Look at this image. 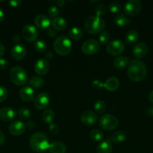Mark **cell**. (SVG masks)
Returning <instances> with one entry per match:
<instances>
[{
    "label": "cell",
    "instance_id": "39",
    "mask_svg": "<svg viewBox=\"0 0 153 153\" xmlns=\"http://www.w3.org/2000/svg\"><path fill=\"white\" fill-rule=\"evenodd\" d=\"M8 96L7 88L3 86H0V102L4 101Z\"/></svg>",
    "mask_w": 153,
    "mask_h": 153
},
{
    "label": "cell",
    "instance_id": "5",
    "mask_svg": "<svg viewBox=\"0 0 153 153\" xmlns=\"http://www.w3.org/2000/svg\"><path fill=\"white\" fill-rule=\"evenodd\" d=\"M9 77L14 85L18 86L24 85L28 80V76L22 67H14L10 70Z\"/></svg>",
    "mask_w": 153,
    "mask_h": 153
},
{
    "label": "cell",
    "instance_id": "32",
    "mask_svg": "<svg viewBox=\"0 0 153 153\" xmlns=\"http://www.w3.org/2000/svg\"><path fill=\"white\" fill-rule=\"evenodd\" d=\"M34 49H35L37 52H44L46 50L47 46H46V43H45L44 40H36V41H34Z\"/></svg>",
    "mask_w": 153,
    "mask_h": 153
},
{
    "label": "cell",
    "instance_id": "19",
    "mask_svg": "<svg viewBox=\"0 0 153 153\" xmlns=\"http://www.w3.org/2000/svg\"><path fill=\"white\" fill-rule=\"evenodd\" d=\"M34 24L36 26L41 30L48 29L50 25V20L49 18L44 14H39L34 18Z\"/></svg>",
    "mask_w": 153,
    "mask_h": 153
},
{
    "label": "cell",
    "instance_id": "41",
    "mask_svg": "<svg viewBox=\"0 0 153 153\" xmlns=\"http://www.w3.org/2000/svg\"><path fill=\"white\" fill-rule=\"evenodd\" d=\"M8 67V61L5 58H0V69L2 70H5Z\"/></svg>",
    "mask_w": 153,
    "mask_h": 153
},
{
    "label": "cell",
    "instance_id": "37",
    "mask_svg": "<svg viewBox=\"0 0 153 153\" xmlns=\"http://www.w3.org/2000/svg\"><path fill=\"white\" fill-rule=\"evenodd\" d=\"M106 6L104 4H99L98 5H96L95 8H94V12H95V16H99L100 17L101 16H103L104 14H105L106 13Z\"/></svg>",
    "mask_w": 153,
    "mask_h": 153
},
{
    "label": "cell",
    "instance_id": "38",
    "mask_svg": "<svg viewBox=\"0 0 153 153\" xmlns=\"http://www.w3.org/2000/svg\"><path fill=\"white\" fill-rule=\"evenodd\" d=\"M48 14L51 18H53V19L58 17V14H59V9L56 6H51L48 9Z\"/></svg>",
    "mask_w": 153,
    "mask_h": 153
},
{
    "label": "cell",
    "instance_id": "47",
    "mask_svg": "<svg viewBox=\"0 0 153 153\" xmlns=\"http://www.w3.org/2000/svg\"><path fill=\"white\" fill-rule=\"evenodd\" d=\"M4 141H5V136L2 131H0V146L4 144Z\"/></svg>",
    "mask_w": 153,
    "mask_h": 153
},
{
    "label": "cell",
    "instance_id": "10",
    "mask_svg": "<svg viewBox=\"0 0 153 153\" xmlns=\"http://www.w3.org/2000/svg\"><path fill=\"white\" fill-rule=\"evenodd\" d=\"M22 36L28 42L36 41L38 37V31L34 25L28 24L22 28Z\"/></svg>",
    "mask_w": 153,
    "mask_h": 153
},
{
    "label": "cell",
    "instance_id": "24",
    "mask_svg": "<svg viewBox=\"0 0 153 153\" xmlns=\"http://www.w3.org/2000/svg\"><path fill=\"white\" fill-rule=\"evenodd\" d=\"M130 22H131V20L123 13H118L114 18V23L117 26H126V25H130Z\"/></svg>",
    "mask_w": 153,
    "mask_h": 153
},
{
    "label": "cell",
    "instance_id": "48",
    "mask_svg": "<svg viewBox=\"0 0 153 153\" xmlns=\"http://www.w3.org/2000/svg\"><path fill=\"white\" fill-rule=\"evenodd\" d=\"M12 40H13L14 43L18 44V43L20 41V37L18 34H15V35H14L13 37H12Z\"/></svg>",
    "mask_w": 153,
    "mask_h": 153
},
{
    "label": "cell",
    "instance_id": "25",
    "mask_svg": "<svg viewBox=\"0 0 153 153\" xmlns=\"http://www.w3.org/2000/svg\"><path fill=\"white\" fill-rule=\"evenodd\" d=\"M109 139L111 140V142H113L114 143H116V144H119V143H122L125 140L126 134L124 133V131L120 130V131H117L114 132L110 137Z\"/></svg>",
    "mask_w": 153,
    "mask_h": 153
},
{
    "label": "cell",
    "instance_id": "7",
    "mask_svg": "<svg viewBox=\"0 0 153 153\" xmlns=\"http://www.w3.org/2000/svg\"><path fill=\"white\" fill-rule=\"evenodd\" d=\"M106 50L109 55L116 56L122 53L124 50V43L121 40H113L106 45Z\"/></svg>",
    "mask_w": 153,
    "mask_h": 153
},
{
    "label": "cell",
    "instance_id": "45",
    "mask_svg": "<svg viewBox=\"0 0 153 153\" xmlns=\"http://www.w3.org/2000/svg\"><path fill=\"white\" fill-rule=\"evenodd\" d=\"M35 127V123L33 120H28L26 123V128H28V129H32Z\"/></svg>",
    "mask_w": 153,
    "mask_h": 153
},
{
    "label": "cell",
    "instance_id": "16",
    "mask_svg": "<svg viewBox=\"0 0 153 153\" xmlns=\"http://www.w3.org/2000/svg\"><path fill=\"white\" fill-rule=\"evenodd\" d=\"M148 50V46L145 43L140 42V43H136L134 46V47L133 55L136 58L140 59V58H144L147 55Z\"/></svg>",
    "mask_w": 153,
    "mask_h": 153
},
{
    "label": "cell",
    "instance_id": "9",
    "mask_svg": "<svg viewBox=\"0 0 153 153\" xmlns=\"http://www.w3.org/2000/svg\"><path fill=\"white\" fill-rule=\"evenodd\" d=\"M100 50V44L94 39H88L86 40L82 45V52L85 55H94Z\"/></svg>",
    "mask_w": 153,
    "mask_h": 153
},
{
    "label": "cell",
    "instance_id": "20",
    "mask_svg": "<svg viewBox=\"0 0 153 153\" xmlns=\"http://www.w3.org/2000/svg\"><path fill=\"white\" fill-rule=\"evenodd\" d=\"M49 151L50 153H65L66 146L61 141L56 140L50 143Z\"/></svg>",
    "mask_w": 153,
    "mask_h": 153
},
{
    "label": "cell",
    "instance_id": "53",
    "mask_svg": "<svg viewBox=\"0 0 153 153\" xmlns=\"http://www.w3.org/2000/svg\"><path fill=\"white\" fill-rule=\"evenodd\" d=\"M4 18V12L2 9H0V22H2L3 21Z\"/></svg>",
    "mask_w": 153,
    "mask_h": 153
},
{
    "label": "cell",
    "instance_id": "28",
    "mask_svg": "<svg viewBox=\"0 0 153 153\" xmlns=\"http://www.w3.org/2000/svg\"><path fill=\"white\" fill-rule=\"evenodd\" d=\"M42 120L45 123H50L52 122V120L55 118V114L52 109H46L42 113Z\"/></svg>",
    "mask_w": 153,
    "mask_h": 153
},
{
    "label": "cell",
    "instance_id": "3",
    "mask_svg": "<svg viewBox=\"0 0 153 153\" xmlns=\"http://www.w3.org/2000/svg\"><path fill=\"white\" fill-rule=\"evenodd\" d=\"M86 31L91 34H97L100 33L105 28V22L103 19L97 16H89L86 19L84 22Z\"/></svg>",
    "mask_w": 153,
    "mask_h": 153
},
{
    "label": "cell",
    "instance_id": "50",
    "mask_svg": "<svg viewBox=\"0 0 153 153\" xmlns=\"http://www.w3.org/2000/svg\"><path fill=\"white\" fill-rule=\"evenodd\" d=\"M146 114L148 117H153V108H148L146 110Z\"/></svg>",
    "mask_w": 153,
    "mask_h": 153
},
{
    "label": "cell",
    "instance_id": "13",
    "mask_svg": "<svg viewBox=\"0 0 153 153\" xmlns=\"http://www.w3.org/2000/svg\"><path fill=\"white\" fill-rule=\"evenodd\" d=\"M80 120L86 126H92L97 122L98 116L92 111H86L80 115Z\"/></svg>",
    "mask_w": 153,
    "mask_h": 153
},
{
    "label": "cell",
    "instance_id": "22",
    "mask_svg": "<svg viewBox=\"0 0 153 153\" xmlns=\"http://www.w3.org/2000/svg\"><path fill=\"white\" fill-rule=\"evenodd\" d=\"M112 151V142L109 138L99 143L97 146L98 153H111Z\"/></svg>",
    "mask_w": 153,
    "mask_h": 153
},
{
    "label": "cell",
    "instance_id": "23",
    "mask_svg": "<svg viewBox=\"0 0 153 153\" xmlns=\"http://www.w3.org/2000/svg\"><path fill=\"white\" fill-rule=\"evenodd\" d=\"M119 87V80L116 77H110L104 84V88L108 91H115Z\"/></svg>",
    "mask_w": 153,
    "mask_h": 153
},
{
    "label": "cell",
    "instance_id": "44",
    "mask_svg": "<svg viewBox=\"0 0 153 153\" xmlns=\"http://www.w3.org/2000/svg\"><path fill=\"white\" fill-rule=\"evenodd\" d=\"M8 3L10 6L16 7L22 4V1H20V0H12V1H8Z\"/></svg>",
    "mask_w": 153,
    "mask_h": 153
},
{
    "label": "cell",
    "instance_id": "29",
    "mask_svg": "<svg viewBox=\"0 0 153 153\" xmlns=\"http://www.w3.org/2000/svg\"><path fill=\"white\" fill-rule=\"evenodd\" d=\"M68 35L70 38L74 40H79L82 37L83 32H82V30L79 27H73L68 31Z\"/></svg>",
    "mask_w": 153,
    "mask_h": 153
},
{
    "label": "cell",
    "instance_id": "46",
    "mask_svg": "<svg viewBox=\"0 0 153 153\" xmlns=\"http://www.w3.org/2000/svg\"><path fill=\"white\" fill-rule=\"evenodd\" d=\"M44 59H46V61H51V60L53 58V53L52 52H47L44 55Z\"/></svg>",
    "mask_w": 153,
    "mask_h": 153
},
{
    "label": "cell",
    "instance_id": "27",
    "mask_svg": "<svg viewBox=\"0 0 153 153\" xmlns=\"http://www.w3.org/2000/svg\"><path fill=\"white\" fill-rule=\"evenodd\" d=\"M139 38V33L136 30H130L126 34L125 42L128 44L136 42Z\"/></svg>",
    "mask_w": 153,
    "mask_h": 153
},
{
    "label": "cell",
    "instance_id": "49",
    "mask_svg": "<svg viewBox=\"0 0 153 153\" xmlns=\"http://www.w3.org/2000/svg\"><path fill=\"white\" fill-rule=\"evenodd\" d=\"M4 52H5V48H4V46L2 44V43H0V58L2 57V55L4 54Z\"/></svg>",
    "mask_w": 153,
    "mask_h": 153
},
{
    "label": "cell",
    "instance_id": "6",
    "mask_svg": "<svg viewBox=\"0 0 153 153\" xmlns=\"http://www.w3.org/2000/svg\"><path fill=\"white\" fill-rule=\"evenodd\" d=\"M99 125L103 129L106 131H112L117 128L118 125V120L113 115L104 114L100 117L99 120Z\"/></svg>",
    "mask_w": 153,
    "mask_h": 153
},
{
    "label": "cell",
    "instance_id": "11",
    "mask_svg": "<svg viewBox=\"0 0 153 153\" xmlns=\"http://www.w3.org/2000/svg\"><path fill=\"white\" fill-rule=\"evenodd\" d=\"M49 62L44 58L37 60L34 64V72L39 76H44L49 71Z\"/></svg>",
    "mask_w": 153,
    "mask_h": 153
},
{
    "label": "cell",
    "instance_id": "35",
    "mask_svg": "<svg viewBox=\"0 0 153 153\" xmlns=\"http://www.w3.org/2000/svg\"><path fill=\"white\" fill-rule=\"evenodd\" d=\"M98 40L102 44L108 43L110 40V34L108 31H102L99 35Z\"/></svg>",
    "mask_w": 153,
    "mask_h": 153
},
{
    "label": "cell",
    "instance_id": "51",
    "mask_svg": "<svg viewBox=\"0 0 153 153\" xmlns=\"http://www.w3.org/2000/svg\"><path fill=\"white\" fill-rule=\"evenodd\" d=\"M56 4L59 7H64V4H65V1H62V0H58V1H56Z\"/></svg>",
    "mask_w": 153,
    "mask_h": 153
},
{
    "label": "cell",
    "instance_id": "42",
    "mask_svg": "<svg viewBox=\"0 0 153 153\" xmlns=\"http://www.w3.org/2000/svg\"><path fill=\"white\" fill-rule=\"evenodd\" d=\"M47 34L50 37L52 38L57 35V31L53 28H49L47 29Z\"/></svg>",
    "mask_w": 153,
    "mask_h": 153
},
{
    "label": "cell",
    "instance_id": "34",
    "mask_svg": "<svg viewBox=\"0 0 153 153\" xmlns=\"http://www.w3.org/2000/svg\"><path fill=\"white\" fill-rule=\"evenodd\" d=\"M89 137L94 141H99L101 139H103L104 134L99 129H94L90 132Z\"/></svg>",
    "mask_w": 153,
    "mask_h": 153
},
{
    "label": "cell",
    "instance_id": "12",
    "mask_svg": "<svg viewBox=\"0 0 153 153\" xmlns=\"http://www.w3.org/2000/svg\"><path fill=\"white\" fill-rule=\"evenodd\" d=\"M50 104V97L46 93H40L36 96L34 105L38 109L42 110L48 107Z\"/></svg>",
    "mask_w": 153,
    "mask_h": 153
},
{
    "label": "cell",
    "instance_id": "52",
    "mask_svg": "<svg viewBox=\"0 0 153 153\" xmlns=\"http://www.w3.org/2000/svg\"><path fill=\"white\" fill-rule=\"evenodd\" d=\"M148 100H149L150 102L153 104V91H152L148 94Z\"/></svg>",
    "mask_w": 153,
    "mask_h": 153
},
{
    "label": "cell",
    "instance_id": "2",
    "mask_svg": "<svg viewBox=\"0 0 153 153\" xmlns=\"http://www.w3.org/2000/svg\"><path fill=\"white\" fill-rule=\"evenodd\" d=\"M29 146L33 151L41 152L49 149L50 142L47 136L42 132H36L29 139Z\"/></svg>",
    "mask_w": 153,
    "mask_h": 153
},
{
    "label": "cell",
    "instance_id": "15",
    "mask_svg": "<svg viewBox=\"0 0 153 153\" xmlns=\"http://www.w3.org/2000/svg\"><path fill=\"white\" fill-rule=\"evenodd\" d=\"M26 124L22 121L16 120L14 121L9 126V131L11 134L14 136H20L25 132Z\"/></svg>",
    "mask_w": 153,
    "mask_h": 153
},
{
    "label": "cell",
    "instance_id": "21",
    "mask_svg": "<svg viewBox=\"0 0 153 153\" xmlns=\"http://www.w3.org/2000/svg\"><path fill=\"white\" fill-rule=\"evenodd\" d=\"M52 25V28L56 30V31H63L67 28V21L64 18L62 17V16H58L56 18L52 19V22H51Z\"/></svg>",
    "mask_w": 153,
    "mask_h": 153
},
{
    "label": "cell",
    "instance_id": "26",
    "mask_svg": "<svg viewBox=\"0 0 153 153\" xmlns=\"http://www.w3.org/2000/svg\"><path fill=\"white\" fill-rule=\"evenodd\" d=\"M129 63H130V61H129L128 58L124 56H121L118 57V58H116L114 60L113 65L117 69H123L127 67V66H128Z\"/></svg>",
    "mask_w": 153,
    "mask_h": 153
},
{
    "label": "cell",
    "instance_id": "43",
    "mask_svg": "<svg viewBox=\"0 0 153 153\" xmlns=\"http://www.w3.org/2000/svg\"><path fill=\"white\" fill-rule=\"evenodd\" d=\"M92 87L96 89H101L102 88H104V84H102L99 81L95 80L92 82Z\"/></svg>",
    "mask_w": 153,
    "mask_h": 153
},
{
    "label": "cell",
    "instance_id": "36",
    "mask_svg": "<svg viewBox=\"0 0 153 153\" xmlns=\"http://www.w3.org/2000/svg\"><path fill=\"white\" fill-rule=\"evenodd\" d=\"M122 8V5L120 3L117 1H112L108 5V9L111 13H117Z\"/></svg>",
    "mask_w": 153,
    "mask_h": 153
},
{
    "label": "cell",
    "instance_id": "30",
    "mask_svg": "<svg viewBox=\"0 0 153 153\" xmlns=\"http://www.w3.org/2000/svg\"><path fill=\"white\" fill-rule=\"evenodd\" d=\"M44 81L39 76H34L29 80V84L32 88H40L44 85Z\"/></svg>",
    "mask_w": 153,
    "mask_h": 153
},
{
    "label": "cell",
    "instance_id": "4",
    "mask_svg": "<svg viewBox=\"0 0 153 153\" xmlns=\"http://www.w3.org/2000/svg\"><path fill=\"white\" fill-rule=\"evenodd\" d=\"M53 48L55 52L61 56H66L70 52L72 43L70 38L65 35L58 36L53 42Z\"/></svg>",
    "mask_w": 153,
    "mask_h": 153
},
{
    "label": "cell",
    "instance_id": "40",
    "mask_svg": "<svg viewBox=\"0 0 153 153\" xmlns=\"http://www.w3.org/2000/svg\"><path fill=\"white\" fill-rule=\"evenodd\" d=\"M49 131H50L51 134H56L58 132V127L56 124L50 123L49 126Z\"/></svg>",
    "mask_w": 153,
    "mask_h": 153
},
{
    "label": "cell",
    "instance_id": "54",
    "mask_svg": "<svg viewBox=\"0 0 153 153\" xmlns=\"http://www.w3.org/2000/svg\"><path fill=\"white\" fill-rule=\"evenodd\" d=\"M2 1H0V2H2Z\"/></svg>",
    "mask_w": 153,
    "mask_h": 153
},
{
    "label": "cell",
    "instance_id": "8",
    "mask_svg": "<svg viewBox=\"0 0 153 153\" xmlns=\"http://www.w3.org/2000/svg\"><path fill=\"white\" fill-rule=\"evenodd\" d=\"M142 9V4L138 0H129L124 5V11L127 15L134 16L137 15Z\"/></svg>",
    "mask_w": 153,
    "mask_h": 153
},
{
    "label": "cell",
    "instance_id": "33",
    "mask_svg": "<svg viewBox=\"0 0 153 153\" xmlns=\"http://www.w3.org/2000/svg\"><path fill=\"white\" fill-rule=\"evenodd\" d=\"M18 115H19L20 118L22 120H26L31 117V111L28 110V108H21L18 111Z\"/></svg>",
    "mask_w": 153,
    "mask_h": 153
},
{
    "label": "cell",
    "instance_id": "14",
    "mask_svg": "<svg viewBox=\"0 0 153 153\" xmlns=\"http://www.w3.org/2000/svg\"><path fill=\"white\" fill-rule=\"evenodd\" d=\"M26 55V48L24 45L18 43L14 46L11 49V56L16 61H20Z\"/></svg>",
    "mask_w": 153,
    "mask_h": 153
},
{
    "label": "cell",
    "instance_id": "1",
    "mask_svg": "<svg viewBox=\"0 0 153 153\" xmlns=\"http://www.w3.org/2000/svg\"><path fill=\"white\" fill-rule=\"evenodd\" d=\"M127 73L133 82H141L147 75L146 66L140 60H133L129 63Z\"/></svg>",
    "mask_w": 153,
    "mask_h": 153
},
{
    "label": "cell",
    "instance_id": "17",
    "mask_svg": "<svg viewBox=\"0 0 153 153\" xmlns=\"http://www.w3.org/2000/svg\"><path fill=\"white\" fill-rule=\"evenodd\" d=\"M16 117V112L10 107H4L0 109V120L4 122L12 121Z\"/></svg>",
    "mask_w": 153,
    "mask_h": 153
},
{
    "label": "cell",
    "instance_id": "31",
    "mask_svg": "<svg viewBox=\"0 0 153 153\" xmlns=\"http://www.w3.org/2000/svg\"><path fill=\"white\" fill-rule=\"evenodd\" d=\"M94 109L96 113L103 114L106 111V104L103 100H98L94 102Z\"/></svg>",
    "mask_w": 153,
    "mask_h": 153
},
{
    "label": "cell",
    "instance_id": "18",
    "mask_svg": "<svg viewBox=\"0 0 153 153\" xmlns=\"http://www.w3.org/2000/svg\"><path fill=\"white\" fill-rule=\"evenodd\" d=\"M20 97L21 100L26 102L32 101L34 97V91L31 87L26 86L23 87L20 91Z\"/></svg>",
    "mask_w": 153,
    "mask_h": 153
}]
</instances>
